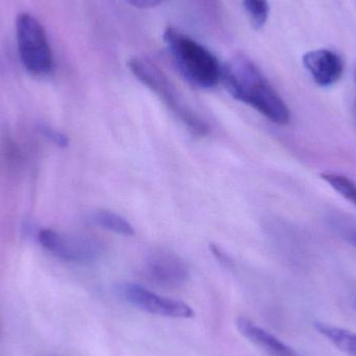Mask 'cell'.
Listing matches in <instances>:
<instances>
[{
	"label": "cell",
	"instance_id": "obj_12",
	"mask_svg": "<svg viewBox=\"0 0 356 356\" xmlns=\"http://www.w3.org/2000/svg\"><path fill=\"white\" fill-rule=\"evenodd\" d=\"M321 177L341 196L356 205V184L350 178L337 173H322Z\"/></svg>",
	"mask_w": 356,
	"mask_h": 356
},
{
	"label": "cell",
	"instance_id": "obj_17",
	"mask_svg": "<svg viewBox=\"0 0 356 356\" xmlns=\"http://www.w3.org/2000/svg\"><path fill=\"white\" fill-rule=\"evenodd\" d=\"M355 309H356V301H355Z\"/></svg>",
	"mask_w": 356,
	"mask_h": 356
},
{
	"label": "cell",
	"instance_id": "obj_1",
	"mask_svg": "<svg viewBox=\"0 0 356 356\" xmlns=\"http://www.w3.org/2000/svg\"><path fill=\"white\" fill-rule=\"evenodd\" d=\"M222 83L228 93L278 125L290 122V110L263 73L246 56H238L222 67Z\"/></svg>",
	"mask_w": 356,
	"mask_h": 356
},
{
	"label": "cell",
	"instance_id": "obj_9",
	"mask_svg": "<svg viewBox=\"0 0 356 356\" xmlns=\"http://www.w3.org/2000/svg\"><path fill=\"white\" fill-rule=\"evenodd\" d=\"M236 326L245 338L248 339L250 342L263 350L267 351L269 355L298 356L291 347L284 344L280 339L245 318H240L236 322Z\"/></svg>",
	"mask_w": 356,
	"mask_h": 356
},
{
	"label": "cell",
	"instance_id": "obj_3",
	"mask_svg": "<svg viewBox=\"0 0 356 356\" xmlns=\"http://www.w3.org/2000/svg\"><path fill=\"white\" fill-rule=\"evenodd\" d=\"M129 67L133 74L164 102L191 133L200 137L209 134L207 122L186 104L172 81L156 65L146 58H134L129 60Z\"/></svg>",
	"mask_w": 356,
	"mask_h": 356
},
{
	"label": "cell",
	"instance_id": "obj_11",
	"mask_svg": "<svg viewBox=\"0 0 356 356\" xmlns=\"http://www.w3.org/2000/svg\"><path fill=\"white\" fill-rule=\"evenodd\" d=\"M92 222L99 227L115 234H122V236L135 234L134 226L125 218L111 211H106V209L96 211L92 215Z\"/></svg>",
	"mask_w": 356,
	"mask_h": 356
},
{
	"label": "cell",
	"instance_id": "obj_8",
	"mask_svg": "<svg viewBox=\"0 0 356 356\" xmlns=\"http://www.w3.org/2000/svg\"><path fill=\"white\" fill-rule=\"evenodd\" d=\"M305 65L317 85L330 87L340 81L344 71L338 54L327 49L313 50L303 56Z\"/></svg>",
	"mask_w": 356,
	"mask_h": 356
},
{
	"label": "cell",
	"instance_id": "obj_2",
	"mask_svg": "<svg viewBox=\"0 0 356 356\" xmlns=\"http://www.w3.org/2000/svg\"><path fill=\"white\" fill-rule=\"evenodd\" d=\"M163 39L178 72L191 86L211 89L221 81L219 60L196 40L175 27H168Z\"/></svg>",
	"mask_w": 356,
	"mask_h": 356
},
{
	"label": "cell",
	"instance_id": "obj_14",
	"mask_svg": "<svg viewBox=\"0 0 356 356\" xmlns=\"http://www.w3.org/2000/svg\"><path fill=\"white\" fill-rule=\"evenodd\" d=\"M42 133L45 137H47L48 139L51 140L54 143H56V145L62 146V147H65L68 144V140L65 137L63 134L58 133V131H54V129H50L48 127H42Z\"/></svg>",
	"mask_w": 356,
	"mask_h": 356
},
{
	"label": "cell",
	"instance_id": "obj_4",
	"mask_svg": "<svg viewBox=\"0 0 356 356\" xmlns=\"http://www.w3.org/2000/svg\"><path fill=\"white\" fill-rule=\"evenodd\" d=\"M17 44L24 68L35 76L49 74L54 56L42 23L29 13H21L16 20Z\"/></svg>",
	"mask_w": 356,
	"mask_h": 356
},
{
	"label": "cell",
	"instance_id": "obj_5",
	"mask_svg": "<svg viewBox=\"0 0 356 356\" xmlns=\"http://www.w3.org/2000/svg\"><path fill=\"white\" fill-rule=\"evenodd\" d=\"M38 238L44 248L65 261L89 263L97 259L102 252V244L88 236H68L56 230L43 229Z\"/></svg>",
	"mask_w": 356,
	"mask_h": 356
},
{
	"label": "cell",
	"instance_id": "obj_13",
	"mask_svg": "<svg viewBox=\"0 0 356 356\" xmlns=\"http://www.w3.org/2000/svg\"><path fill=\"white\" fill-rule=\"evenodd\" d=\"M243 6L255 29L265 26L269 17L270 6L268 0H243Z\"/></svg>",
	"mask_w": 356,
	"mask_h": 356
},
{
	"label": "cell",
	"instance_id": "obj_10",
	"mask_svg": "<svg viewBox=\"0 0 356 356\" xmlns=\"http://www.w3.org/2000/svg\"><path fill=\"white\" fill-rule=\"evenodd\" d=\"M315 327L320 334L327 339L339 350L346 353L347 355L356 356V334L355 332L330 325L327 323H320V322L316 323Z\"/></svg>",
	"mask_w": 356,
	"mask_h": 356
},
{
	"label": "cell",
	"instance_id": "obj_6",
	"mask_svg": "<svg viewBox=\"0 0 356 356\" xmlns=\"http://www.w3.org/2000/svg\"><path fill=\"white\" fill-rule=\"evenodd\" d=\"M123 297L131 305L161 317L188 319L194 317V311L182 301L161 296L140 284H127L121 289Z\"/></svg>",
	"mask_w": 356,
	"mask_h": 356
},
{
	"label": "cell",
	"instance_id": "obj_16",
	"mask_svg": "<svg viewBox=\"0 0 356 356\" xmlns=\"http://www.w3.org/2000/svg\"><path fill=\"white\" fill-rule=\"evenodd\" d=\"M345 238L348 240V242L356 248V229L350 230L345 234Z\"/></svg>",
	"mask_w": 356,
	"mask_h": 356
},
{
	"label": "cell",
	"instance_id": "obj_7",
	"mask_svg": "<svg viewBox=\"0 0 356 356\" xmlns=\"http://www.w3.org/2000/svg\"><path fill=\"white\" fill-rule=\"evenodd\" d=\"M143 274L148 282L165 289H177L188 282V268L186 261L168 250L152 251L143 266Z\"/></svg>",
	"mask_w": 356,
	"mask_h": 356
},
{
	"label": "cell",
	"instance_id": "obj_15",
	"mask_svg": "<svg viewBox=\"0 0 356 356\" xmlns=\"http://www.w3.org/2000/svg\"><path fill=\"white\" fill-rule=\"evenodd\" d=\"M138 8H152L158 6L163 0H125Z\"/></svg>",
	"mask_w": 356,
	"mask_h": 356
}]
</instances>
